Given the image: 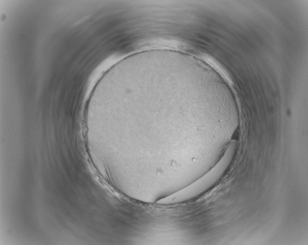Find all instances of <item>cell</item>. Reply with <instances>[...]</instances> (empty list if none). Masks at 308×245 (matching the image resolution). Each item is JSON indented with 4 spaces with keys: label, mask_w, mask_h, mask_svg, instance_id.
<instances>
[{
    "label": "cell",
    "mask_w": 308,
    "mask_h": 245,
    "mask_svg": "<svg viewBox=\"0 0 308 245\" xmlns=\"http://www.w3.org/2000/svg\"><path fill=\"white\" fill-rule=\"evenodd\" d=\"M236 146L237 141L232 140L219 161L208 173L186 188L159 199L157 204L168 205L180 203L192 199L205 192L223 175L231 162Z\"/></svg>",
    "instance_id": "1"
}]
</instances>
